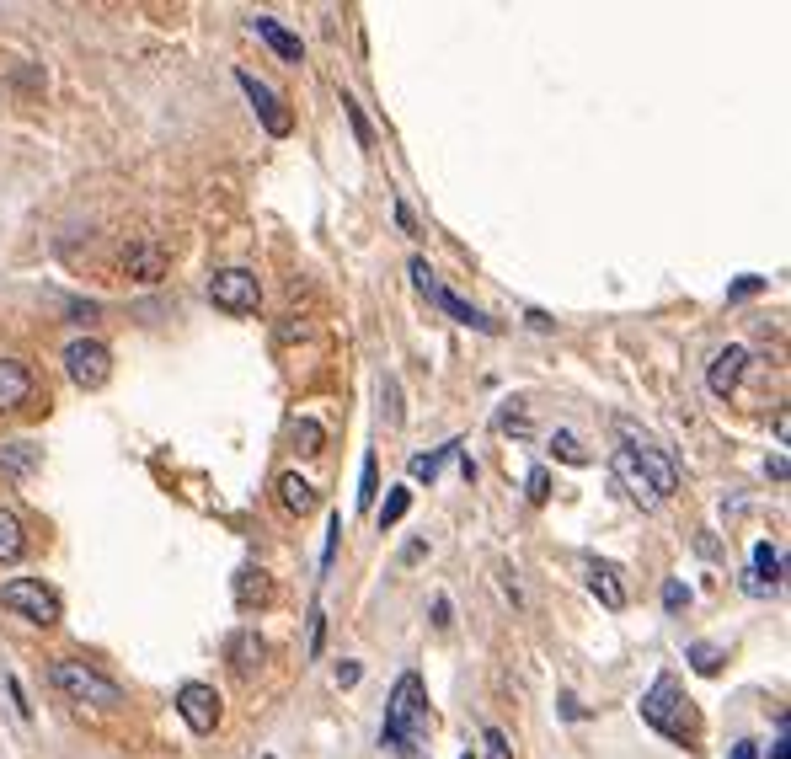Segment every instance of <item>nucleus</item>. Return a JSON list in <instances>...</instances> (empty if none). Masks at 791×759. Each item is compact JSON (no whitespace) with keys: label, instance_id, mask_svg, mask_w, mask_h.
I'll return each instance as SVG.
<instances>
[{"label":"nucleus","instance_id":"4be33fe9","mask_svg":"<svg viewBox=\"0 0 791 759\" xmlns=\"http://www.w3.org/2000/svg\"><path fill=\"white\" fill-rule=\"evenodd\" d=\"M455 455H460V439L439 444L433 455H412V460H407V476H412V482H428V487H433V476H439V466H444V460H455Z\"/></svg>","mask_w":791,"mask_h":759},{"label":"nucleus","instance_id":"423d86ee","mask_svg":"<svg viewBox=\"0 0 791 759\" xmlns=\"http://www.w3.org/2000/svg\"><path fill=\"white\" fill-rule=\"evenodd\" d=\"M0 604L6 610H17L22 621H33V626H54L59 621V594L49 583H38V578H11V583H0Z\"/></svg>","mask_w":791,"mask_h":759},{"label":"nucleus","instance_id":"aec40b11","mask_svg":"<svg viewBox=\"0 0 791 759\" xmlns=\"http://www.w3.org/2000/svg\"><path fill=\"white\" fill-rule=\"evenodd\" d=\"M27 556V530L11 508H0V567H17Z\"/></svg>","mask_w":791,"mask_h":759},{"label":"nucleus","instance_id":"6ab92c4d","mask_svg":"<svg viewBox=\"0 0 791 759\" xmlns=\"http://www.w3.org/2000/svg\"><path fill=\"white\" fill-rule=\"evenodd\" d=\"M278 503H284L294 519H305V514H316V487H310L300 471H284L278 476Z\"/></svg>","mask_w":791,"mask_h":759},{"label":"nucleus","instance_id":"5701e85b","mask_svg":"<svg viewBox=\"0 0 791 759\" xmlns=\"http://www.w3.org/2000/svg\"><path fill=\"white\" fill-rule=\"evenodd\" d=\"M289 439H294V449H300V455H321V449H327V433H321L316 417H294Z\"/></svg>","mask_w":791,"mask_h":759},{"label":"nucleus","instance_id":"6e6552de","mask_svg":"<svg viewBox=\"0 0 791 759\" xmlns=\"http://www.w3.org/2000/svg\"><path fill=\"white\" fill-rule=\"evenodd\" d=\"M236 86L246 91V102H252V113L262 118V129H268V134H278V139H284V134L294 129V118H289L284 97H278V91H273L268 81H257L252 70H236Z\"/></svg>","mask_w":791,"mask_h":759},{"label":"nucleus","instance_id":"c85d7f7f","mask_svg":"<svg viewBox=\"0 0 791 759\" xmlns=\"http://www.w3.org/2000/svg\"><path fill=\"white\" fill-rule=\"evenodd\" d=\"M482 749H487V759H514V743H508V733L503 727H482Z\"/></svg>","mask_w":791,"mask_h":759},{"label":"nucleus","instance_id":"393cba45","mask_svg":"<svg viewBox=\"0 0 791 759\" xmlns=\"http://www.w3.org/2000/svg\"><path fill=\"white\" fill-rule=\"evenodd\" d=\"M551 455H562V460H567V466H588V455H583V444H578V439H572V433H567V428H556V433H551Z\"/></svg>","mask_w":791,"mask_h":759},{"label":"nucleus","instance_id":"39448f33","mask_svg":"<svg viewBox=\"0 0 791 759\" xmlns=\"http://www.w3.org/2000/svg\"><path fill=\"white\" fill-rule=\"evenodd\" d=\"M65 375L81 385V391H102L113 380V348L97 343V337H70L65 343Z\"/></svg>","mask_w":791,"mask_h":759},{"label":"nucleus","instance_id":"b1692460","mask_svg":"<svg viewBox=\"0 0 791 759\" xmlns=\"http://www.w3.org/2000/svg\"><path fill=\"white\" fill-rule=\"evenodd\" d=\"M407 508H412V492L407 487H391V492H385V503H380V530L401 524V519H407Z\"/></svg>","mask_w":791,"mask_h":759},{"label":"nucleus","instance_id":"a878e982","mask_svg":"<svg viewBox=\"0 0 791 759\" xmlns=\"http://www.w3.org/2000/svg\"><path fill=\"white\" fill-rule=\"evenodd\" d=\"M375 492H380V466H375V455H364V466H359V508H375Z\"/></svg>","mask_w":791,"mask_h":759},{"label":"nucleus","instance_id":"2eb2a0df","mask_svg":"<svg viewBox=\"0 0 791 759\" xmlns=\"http://www.w3.org/2000/svg\"><path fill=\"white\" fill-rule=\"evenodd\" d=\"M230 588H236V604H241V610H268V604H273V594H278V588H273V578H268L262 567H241V572H236V583H230Z\"/></svg>","mask_w":791,"mask_h":759},{"label":"nucleus","instance_id":"473e14b6","mask_svg":"<svg viewBox=\"0 0 791 759\" xmlns=\"http://www.w3.org/2000/svg\"><path fill=\"white\" fill-rule=\"evenodd\" d=\"M321 637H327V615H321V610H310V658L321 653Z\"/></svg>","mask_w":791,"mask_h":759},{"label":"nucleus","instance_id":"dca6fc26","mask_svg":"<svg viewBox=\"0 0 791 759\" xmlns=\"http://www.w3.org/2000/svg\"><path fill=\"white\" fill-rule=\"evenodd\" d=\"M246 27H252V33H257L262 43H268V49H273L278 59H284V65H300V59H305V49H300V38H294L289 27H278L273 17H246Z\"/></svg>","mask_w":791,"mask_h":759},{"label":"nucleus","instance_id":"72a5a7b5","mask_svg":"<svg viewBox=\"0 0 791 759\" xmlns=\"http://www.w3.org/2000/svg\"><path fill=\"white\" fill-rule=\"evenodd\" d=\"M765 289V278H738L733 289H727V300H749V294H759Z\"/></svg>","mask_w":791,"mask_h":759},{"label":"nucleus","instance_id":"ea45409f","mask_svg":"<svg viewBox=\"0 0 791 759\" xmlns=\"http://www.w3.org/2000/svg\"><path fill=\"white\" fill-rule=\"evenodd\" d=\"M262 759H273V754H262Z\"/></svg>","mask_w":791,"mask_h":759},{"label":"nucleus","instance_id":"1a4fd4ad","mask_svg":"<svg viewBox=\"0 0 791 759\" xmlns=\"http://www.w3.org/2000/svg\"><path fill=\"white\" fill-rule=\"evenodd\" d=\"M177 711L198 738L220 727V695H214V685H204V679H188V685L177 690Z\"/></svg>","mask_w":791,"mask_h":759},{"label":"nucleus","instance_id":"c9c22d12","mask_svg":"<svg viewBox=\"0 0 791 759\" xmlns=\"http://www.w3.org/2000/svg\"><path fill=\"white\" fill-rule=\"evenodd\" d=\"M727 759H759V749H754L749 738H738V743H733V754H727Z\"/></svg>","mask_w":791,"mask_h":759},{"label":"nucleus","instance_id":"58836bf2","mask_svg":"<svg viewBox=\"0 0 791 759\" xmlns=\"http://www.w3.org/2000/svg\"><path fill=\"white\" fill-rule=\"evenodd\" d=\"M770 759H791V749H786V733H781V738L770 743Z\"/></svg>","mask_w":791,"mask_h":759},{"label":"nucleus","instance_id":"7c9ffc66","mask_svg":"<svg viewBox=\"0 0 791 759\" xmlns=\"http://www.w3.org/2000/svg\"><path fill=\"white\" fill-rule=\"evenodd\" d=\"M524 492H530V503H546V498H551V471L535 466V471H530V487H524Z\"/></svg>","mask_w":791,"mask_h":759},{"label":"nucleus","instance_id":"ddd939ff","mask_svg":"<svg viewBox=\"0 0 791 759\" xmlns=\"http://www.w3.org/2000/svg\"><path fill=\"white\" fill-rule=\"evenodd\" d=\"M588 594H594L604 610H626V583H620V567L615 562H588Z\"/></svg>","mask_w":791,"mask_h":759},{"label":"nucleus","instance_id":"20e7f679","mask_svg":"<svg viewBox=\"0 0 791 759\" xmlns=\"http://www.w3.org/2000/svg\"><path fill=\"white\" fill-rule=\"evenodd\" d=\"M412 284L423 289V300H428V305H439V311H444L449 321H460V327H471V332H498V321L482 316L471 300H460L455 289H444L439 278H433V268H428L423 257H412Z\"/></svg>","mask_w":791,"mask_h":759},{"label":"nucleus","instance_id":"e433bc0d","mask_svg":"<svg viewBox=\"0 0 791 759\" xmlns=\"http://www.w3.org/2000/svg\"><path fill=\"white\" fill-rule=\"evenodd\" d=\"M433 626H449V599H444V594L433 599Z\"/></svg>","mask_w":791,"mask_h":759},{"label":"nucleus","instance_id":"a211bd4d","mask_svg":"<svg viewBox=\"0 0 791 759\" xmlns=\"http://www.w3.org/2000/svg\"><path fill=\"white\" fill-rule=\"evenodd\" d=\"M615 476L626 482V492H631V498H637L642 508H658V492H653V482L642 476V466H637V460H631V449H626V444L615 449Z\"/></svg>","mask_w":791,"mask_h":759},{"label":"nucleus","instance_id":"0eeeda50","mask_svg":"<svg viewBox=\"0 0 791 759\" xmlns=\"http://www.w3.org/2000/svg\"><path fill=\"white\" fill-rule=\"evenodd\" d=\"M209 300L230 316H252L262 305V284H257V273H246V268H220L209 278Z\"/></svg>","mask_w":791,"mask_h":759},{"label":"nucleus","instance_id":"f03ea898","mask_svg":"<svg viewBox=\"0 0 791 759\" xmlns=\"http://www.w3.org/2000/svg\"><path fill=\"white\" fill-rule=\"evenodd\" d=\"M637 711H642L647 727H658V733L674 738V743H695V733H701V717H695V706L685 701V690H679L674 674H658L653 690L637 701Z\"/></svg>","mask_w":791,"mask_h":759},{"label":"nucleus","instance_id":"cd10ccee","mask_svg":"<svg viewBox=\"0 0 791 759\" xmlns=\"http://www.w3.org/2000/svg\"><path fill=\"white\" fill-rule=\"evenodd\" d=\"M380 396H385V423H391V428H401V417H407V412H401V380H396V375H385Z\"/></svg>","mask_w":791,"mask_h":759},{"label":"nucleus","instance_id":"9b49d317","mask_svg":"<svg viewBox=\"0 0 791 759\" xmlns=\"http://www.w3.org/2000/svg\"><path fill=\"white\" fill-rule=\"evenodd\" d=\"M33 391H38L33 369L17 359H0V412H22L33 401Z\"/></svg>","mask_w":791,"mask_h":759},{"label":"nucleus","instance_id":"412c9836","mask_svg":"<svg viewBox=\"0 0 791 759\" xmlns=\"http://www.w3.org/2000/svg\"><path fill=\"white\" fill-rule=\"evenodd\" d=\"M38 444H27V439H6L0 444V471H11V476H27V471H38Z\"/></svg>","mask_w":791,"mask_h":759},{"label":"nucleus","instance_id":"a19ab883","mask_svg":"<svg viewBox=\"0 0 791 759\" xmlns=\"http://www.w3.org/2000/svg\"><path fill=\"white\" fill-rule=\"evenodd\" d=\"M460 759H471V754H460Z\"/></svg>","mask_w":791,"mask_h":759},{"label":"nucleus","instance_id":"2f4dec72","mask_svg":"<svg viewBox=\"0 0 791 759\" xmlns=\"http://www.w3.org/2000/svg\"><path fill=\"white\" fill-rule=\"evenodd\" d=\"M663 604H669V610H685V604H690V588L679 583V578H669V583H663Z\"/></svg>","mask_w":791,"mask_h":759},{"label":"nucleus","instance_id":"7ed1b4c3","mask_svg":"<svg viewBox=\"0 0 791 759\" xmlns=\"http://www.w3.org/2000/svg\"><path fill=\"white\" fill-rule=\"evenodd\" d=\"M49 685L65 695V701H81V706H97V711H118L123 706V690L107 674L91 669V663H81V658H59L49 669Z\"/></svg>","mask_w":791,"mask_h":759},{"label":"nucleus","instance_id":"bb28decb","mask_svg":"<svg viewBox=\"0 0 791 759\" xmlns=\"http://www.w3.org/2000/svg\"><path fill=\"white\" fill-rule=\"evenodd\" d=\"M690 669H695V674H706V679H711V674H722V653H717L711 642H695V647H690Z\"/></svg>","mask_w":791,"mask_h":759},{"label":"nucleus","instance_id":"4c0bfd02","mask_svg":"<svg viewBox=\"0 0 791 759\" xmlns=\"http://www.w3.org/2000/svg\"><path fill=\"white\" fill-rule=\"evenodd\" d=\"M396 225H401V230H407V236H412V209L401 204V198H396Z\"/></svg>","mask_w":791,"mask_h":759},{"label":"nucleus","instance_id":"f257e3e1","mask_svg":"<svg viewBox=\"0 0 791 759\" xmlns=\"http://www.w3.org/2000/svg\"><path fill=\"white\" fill-rule=\"evenodd\" d=\"M428 690H423V674H401L396 679V690H391V701H385V722H380V743L391 749L396 759H417L423 754V743H428Z\"/></svg>","mask_w":791,"mask_h":759},{"label":"nucleus","instance_id":"f3484780","mask_svg":"<svg viewBox=\"0 0 791 759\" xmlns=\"http://www.w3.org/2000/svg\"><path fill=\"white\" fill-rule=\"evenodd\" d=\"M225 653H230V669H236L241 679H252L262 669V653H268V647H262L257 631H236V637L225 642Z\"/></svg>","mask_w":791,"mask_h":759},{"label":"nucleus","instance_id":"f704fd0d","mask_svg":"<svg viewBox=\"0 0 791 759\" xmlns=\"http://www.w3.org/2000/svg\"><path fill=\"white\" fill-rule=\"evenodd\" d=\"M359 679H364V669H359V663H337V685H343V690H353Z\"/></svg>","mask_w":791,"mask_h":759},{"label":"nucleus","instance_id":"9d476101","mask_svg":"<svg viewBox=\"0 0 791 759\" xmlns=\"http://www.w3.org/2000/svg\"><path fill=\"white\" fill-rule=\"evenodd\" d=\"M743 369H749V348H743V343L717 348V359H711V369H706L711 396H733V391H738V380H743Z\"/></svg>","mask_w":791,"mask_h":759},{"label":"nucleus","instance_id":"c756f323","mask_svg":"<svg viewBox=\"0 0 791 759\" xmlns=\"http://www.w3.org/2000/svg\"><path fill=\"white\" fill-rule=\"evenodd\" d=\"M343 113H348V123H353V139H359L364 150L375 145V134H369V123H364V113H359V102H353L348 91H343Z\"/></svg>","mask_w":791,"mask_h":759},{"label":"nucleus","instance_id":"4468645a","mask_svg":"<svg viewBox=\"0 0 791 759\" xmlns=\"http://www.w3.org/2000/svg\"><path fill=\"white\" fill-rule=\"evenodd\" d=\"M781 567H786L781 546H770V540H759V546H754V572H749V578H743V588H749V594H770V588L781 583Z\"/></svg>","mask_w":791,"mask_h":759},{"label":"nucleus","instance_id":"f8f14e48","mask_svg":"<svg viewBox=\"0 0 791 759\" xmlns=\"http://www.w3.org/2000/svg\"><path fill=\"white\" fill-rule=\"evenodd\" d=\"M118 268H123V278H134V284H155V278L166 273V246H155V241H134L129 252L118 257Z\"/></svg>","mask_w":791,"mask_h":759}]
</instances>
